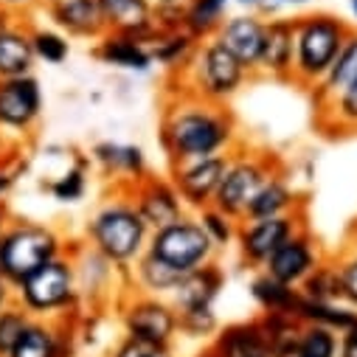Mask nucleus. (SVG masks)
Here are the masks:
<instances>
[{"instance_id": "1", "label": "nucleus", "mask_w": 357, "mask_h": 357, "mask_svg": "<svg viewBox=\"0 0 357 357\" xmlns=\"http://www.w3.org/2000/svg\"><path fill=\"white\" fill-rule=\"evenodd\" d=\"M236 124L222 105H211L195 96H174L160 121V144L172 163H183L208 155H225L234 149Z\"/></svg>"}, {"instance_id": "2", "label": "nucleus", "mask_w": 357, "mask_h": 357, "mask_svg": "<svg viewBox=\"0 0 357 357\" xmlns=\"http://www.w3.org/2000/svg\"><path fill=\"white\" fill-rule=\"evenodd\" d=\"M149 234V225L141 220L138 208L127 195L110 197L87 222V242L105 261L119 267H127L146 253Z\"/></svg>"}, {"instance_id": "3", "label": "nucleus", "mask_w": 357, "mask_h": 357, "mask_svg": "<svg viewBox=\"0 0 357 357\" xmlns=\"http://www.w3.org/2000/svg\"><path fill=\"white\" fill-rule=\"evenodd\" d=\"M248 76L250 73L236 62V56L225 51L214 37H208L197 43L189 65L181 70V93L225 107V102H231L242 91Z\"/></svg>"}, {"instance_id": "4", "label": "nucleus", "mask_w": 357, "mask_h": 357, "mask_svg": "<svg viewBox=\"0 0 357 357\" xmlns=\"http://www.w3.org/2000/svg\"><path fill=\"white\" fill-rule=\"evenodd\" d=\"M349 26L335 15H304L296 17V62H293V82L301 87H315L329 73L332 62L337 59Z\"/></svg>"}, {"instance_id": "5", "label": "nucleus", "mask_w": 357, "mask_h": 357, "mask_svg": "<svg viewBox=\"0 0 357 357\" xmlns=\"http://www.w3.org/2000/svg\"><path fill=\"white\" fill-rule=\"evenodd\" d=\"M65 253V239L43 222L12 220L0 234V276L9 284H20L43 264Z\"/></svg>"}, {"instance_id": "6", "label": "nucleus", "mask_w": 357, "mask_h": 357, "mask_svg": "<svg viewBox=\"0 0 357 357\" xmlns=\"http://www.w3.org/2000/svg\"><path fill=\"white\" fill-rule=\"evenodd\" d=\"M214 250L217 248L206 236L197 214H183L181 220H174V222L152 231L149 245H146V253L152 259L163 261L166 267H172V271L181 273V276L208 264Z\"/></svg>"}, {"instance_id": "7", "label": "nucleus", "mask_w": 357, "mask_h": 357, "mask_svg": "<svg viewBox=\"0 0 357 357\" xmlns=\"http://www.w3.org/2000/svg\"><path fill=\"white\" fill-rule=\"evenodd\" d=\"M276 172H282V166L273 155H267V152H234L231 149L222 183H220L211 206L242 222L245 208L250 206L256 192L271 181Z\"/></svg>"}, {"instance_id": "8", "label": "nucleus", "mask_w": 357, "mask_h": 357, "mask_svg": "<svg viewBox=\"0 0 357 357\" xmlns=\"http://www.w3.org/2000/svg\"><path fill=\"white\" fill-rule=\"evenodd\" d=\"M20 290V301L29 312L45 315L54 310H62L70 304L73 293H76V271L73 261L62 253L54 261L43 264L40 271H34L29 279H23L17 284Z\"/></svg>"}, {"instance_id": "9", "label": "nucleus", "mask_w": 357, "mask_h": 357, "mask_svg": "<svg viewBox=\"0 0 357 357\" xmlns=\"http://www.w3.org/2000/svg\"><path fill=\"white\" fill-rule=\"evenodd\" d=\"M45 110L43 87L37 76H12L0 79V132L3 135H29Z\"/></svg>"}, {"instance_id": "10", "label": "nucleus", "mask_w": 357, "mask_h": 357, "mask_svg": "<svg viewBox=\"0 0 357 357\" xmlns=\"http://www.w3.org/2000/svg\"><path fill=\"white\" fill-rule=\"evenodd\" d=\"M225 166H228V152L172 163V183H174V189L181 195L186 208L200 214L203 208H208L214 203V195L222 183Z\"/></svg>"}, {"instance_id": "11", "label": "nucleus", "mask_w": 357, "mask_h": 357, "mask_svg": "<svg viewBox=\"0 0 357 357\" xmlns=\"http://www.w3.org/2000/svg\"><path fill=\"white\" fill-rule=\"evenodd\" d=\"M298 228H301V217L298 214L267 217V220H242L239 231H236L239 253H242V259L248 264L264 267L267 259H271Z\"/></svg>"}, {"instance_id": "12", "label": "nucleus", "mask_w": 357, "mask_h": 357, "mask_svg": "<svg viewBox=\"0 0 357 357\" xmlns=\"http://www.w3.org/2000/svg\"><path fill=\"white\" fill-rule=\"evenodd\" d=\"M127 197L132 200V206L138 208V214L149 225V231H158L186 214V206H183L181 195H177L172 177L166 181V177L144 174L141 181L127 186Z\"/></svg>"}, {"instance_id": "13", "label": "nucleus", "mask_w": 357, "mask_h": 357, "mask_svg": "<svg viewBox=\"0 0 357 357\" xmlns=\"http://www.w3.org/2000/svg\"><path fill=\"white\" fill-rule=\"evenodd\" d=\"M264 34H267V20L256 12H248V15L225 17L220 23V29L214 31V40L225 51H231L248 73H256L261 48H264Z\"/></svg>"}, {"instance_id": "14", "label": "nucleus", "mask_w": 357, "mask_h": 357, "mask_svg": "<svg viewBox=\"0 0 357 357\" xmlns=\"http://www.w3.org/2000/svg\"><path fill=\"white\" fill-rule=\"evenodd\" d=\"M318 264H321L318 242L304 228H298L271 259H267L264 273H271L273 279H279L290 287H301L304 279L315 271Z\"/></svg>"}, {"instance_id": "15", "label": "nucleus", "mask_w": 357, "mask_h": 357, "mask_svg": "<svg viewBox=\"0 0 357 357\" xmlns=\"http://www.w3.org/2000/svg\"><path fill=\"white\" fill-rule=\"evenodd\" d=\"M48 17L68 40H99L107 34L99 0H45Z\"/></svg>"}, {"instance_id": "16", "label": "nucleus", "mask_w": 357, "mask_h": 357, "mask_svg": "<svg viewBox=\"0 0 357 357\" xmlns=\"http://www.w3.org/2000/svg\"><path fill=\"white\" fill-rule=\"evenodd\" d=\"M105 29L149 43L158 34L155 0H99Z\"/></svg>"}, {"instance_id": "17", "label": "nucleus", "mask_w": 357, "mask_h": 357, "mask_svg": "<svg viewBox=\"0 0 357 357\" xmlns=\"http://www.w3.org/2000/svg\"><path fill=\"white\" fill-rule=\"evenodd\" d=\"M293 62H296V17H271L267 20L259 70L273 79H293Z\"/></svg>"}, {"instance_id": "18", "label": "nucleus", "mask_w": 357, "mask_h": 357, "mask_svg": "<svg viewBox=\"0 0 357 357\" xmlns=\"http://www.w3.org/2000/svg\"><path fill=\"white\" fill-rule=\"evenodd\" d=\"M174 329H177V315L163 301L144 298V301H135L127 312V332L132 340L166 346L169 337L174 335Z\"/></svg>"}, {"instance_id": "19", "label": "nucleus", "mask_w": 357, "mask_h": 357, "mask_svg": "<svg viewBox=\"0 0 357 357\" xmlns=\"http://www.w3.org/2000/svg\"><path fill=\"white\" fill-rule=\"evenodd\" d=\"M222 290V271L208 261L203 267H197V271L181 276V282H177L174 287V304L181 307V312H189V310H206L214 304V298L220 296Z\"/></svg>"}, {"instance_id": "20", "label": "nucleus", "mask_w": 357, "mask_h": 357, "mask_svg": "<svg viewBox=\"0 0 357 357\" xmlns=\"http://www.w3.org/2000/svg\"><path fill=\"white\" fill-rule=\"evenodd\" d=\"M96 56L105 65H110V68L132 70V73H146L155 65L152 62L149 43L135 40V37H127V34H113V31H107L105 37H99Z\"/></svg>"}, {"instance_id": "21", "label": "nucleus", "mask_w": 357, "mask_h": 357, "mask_svg": "<svg viewBox=\"0 0 357 357\" xmlns=\"http://www.w3.org/2000/svg\"><path fill=\"white\" fill-rule=\"evenodd\" d=\"M298 208V195L293 189V183L287 181L284 169L276 172L271 181H267L256 197L250 200V206L245 208V217L242 220H267V217H287V214H296Z\"/></svg>"}, {"instance_id": "22", "label": "nucleus", "mask_w": 357, "mask_h": 357, "mask_svg": "<svg viewBox=\"0 0 357 357\" xmlns=\"http://www.w3.org/2000/svg\"><path fill=\"white\" fill-rule=\"evenodd\" d=\"M93 163H99L107 174L124 177L127 186L146 174V155L135 144H116V141H102L93 146Z\"/></svg>"}, {"instance_id": "23", "label": "nucleus", "mask_w": 357, "mask_h": 357, "mask_svg": "<svg viewBox=\"0 0 357 357\" xmlns=\"http://www.w3.org/2000/svg\"><path fill=\"white\" fill-rule=\"evenodd\" d=\"M34 48H31V31L20 23H6L0 29V79L12 76H29L34 68Z\"/></svg>"}, {"instance_id": "24", "label": "nucleus", "mask_w": 357, "mask_h": 357, "mask_svg": "<svg viewBox=\"0 0 357 357\" xmlns=\"http://www.w3.org/2000/svg\"><path fill=\"white\" fill-rule=\"evenodd\" d=\"M354 79H357V31H349V37H346L337 59L332 62L329 73L321 79V84L312 91L315 93V105L324 107L326 102H332L343 91V87H349Z\"/></svg>"}, {"instance_id": "25", "label": "nucleus", "mask_w": 357, "mask_h": 357, "mask_svg": "<svg viewBox=\"0 0 357 357\" xmlns=\"http://www.w3.org/2000/svg\"><path fill=\"white\" fill-rule=\"evenodd\" d=\"M197 43H200V40H195L186 29H177V31H158V34L149 40L152 62L181 73V70L189 65V59H192Z\"/></svg>"}, {"instance_id": "26", "label": "nucleus", "mask_w": 357, "mask_h": 357, "mask_svg": "<svg viewBox=\"0 0 357 357\" xmlns=\"http://www.w3.org/2000/svg\"><path fill=\"white\" fill-rule=\"evenodd\" d=\"M217 357H271V343L259 324H239L222 332Z\"/></svg>"}, {"instance_id": "27", "label": "nucleus", "mask_w": 357, "mask_h": 357, "mask_svg": "<svg viewBox=\"0 0 357 357\" xmlns=\"http://www.w3.org/2000/svg\"><path fill=\"white\" fill-rule=\"evenodd\" d=\"M318 124L332 132H357V79L332 102L318 107Z\"/></svg>"}, {"instance_id": "28", "label": "nucleus", "mask_w": 357, "mask_h": 357, "mask_svg": "<svg viewBox=\"0 0 357 357\" xmlns=\"http://www.w3.org/2000/svg\"><path fill=\"white\" fill-rule=\"evenodd\" d=\"M231 6V0H189L186 3V20L183 29L195 40H208L225 20V12Z\"/></svg>"}, {"instance_id": "29", "label": "nucleus", "mask_w": 357, "mask_h": 357, "mask_svg": "<svg viewBox=\"0 0 357 357\" xmlns=\"http://www.w3.org/2000/svg\"><path fill=\"white\" fill-rule=\"evenodd\" d=\"M293 315L310 321L312 326H326L332 332H346L357 321V312H351L346 307H335L332 301H312V298H304V296L298 298Z\"/></svg>"}, {"instance_id": "30", "label": "nucleus", "mask_w": 357, "mask_h": 357, "mask_svg": "<svg viewBox=\"0 0 357 357\" xmlns=\"http://www.w3.org/2000/svg\"><path fill=\"white\" fill-rule=\"evenodd\" d=\"M250 293H253V298H256L264 310H271V312H293L296 304H298V298H301L296 287H290V284L273 279L271 273L256 276L253 284H250Z\"/></svg>"}, {"instance_id": "31", "label": "nucleus", "mask_w": 357, "mask_h": 357, "mask_svg": "<svg viewBox=\"0 0 357 357\" xmlns=\"http://www.w3.org/2000/svg\"><path fill=\"white\" fill-rule=\"evenodd\" d=\"M9 357H59V343L56 335L45 324H31L23 329L20 340L15 343Z\"/></svg>"}, {"instance_id": "32", "label": "nucleus", "mask_w": 357, "mask_h": 357, "mask_svg": "<svg viewBox=\"0 0 357 357\" xmlns=\"http://www.w3.org/2000/svg\"><path fill=\"white\" fill-rule=\"evenodd\" d=\"M135 279L152 293H174L177 282H181V273H174L172 267H166L163 261H158L149 253H144L135 261Z\"/></svg>"}, {"instance_id": "33", "label": "nucleus", "mask_w": 357, "mask_h": 357, "mask_svg": "<svg viewBox=\"0 0 357 357\" xmlns=\"http://www.w3.org/2000/svg\"><path fill=\"white\" fill-rule=\"evenodd\" d=\"M34 59L45 65H62L70 56V40L59 29H31Z\"/></svg>"}, {"instance_id": "34", "label": "nucleus", "mask_w": 357, "mask_h": 357, "mask_svg": "<svg viewBox=\"0 0 357 357\" xmlns=\"http://www.w3.org/2000/svg\"><path fill=\"white\" fill-rule=\"evenodd\" d=\"M48 192L56 203H79L87 195V166L84 160H79L76 166L65 169L59 177L48 183Z\"/></svg>"}, {"instance_id": "35", "label": "nucleus", "mask_w": 357, "mask_h": 357, "mask_svg": "<svg viewBox=\"0 0 357 357\" xmlns=\"http://www.w3.org/2000/svg\"><path fill=\"white\" fill-rule=\"evenodd\" d=\"M197 220H200V225H203V231H206V236L211 239V245H214V248H228V245H236L239 220L228 217L225 211H220V208H214V206L203 208V211L197 214Z\"/></svg>"}, {"instance_id": "36", "label": "nucleus", "mask_w": 357, "mask_h": 357, "mask_svg": "<svg viewBox=\"0 0 357 357\" xmlns=\"http://www.w3.org/2000/svg\"><path fill=\"white\" fill-rule=\"evenodd\" d=\"M293 357H337V337L326 326H307L298 335Z\"/></svg>"}, {"instance_id": "37", "label": "nucleus", "mask_w": 357, "mask_h": 357, "mask_svg": "<svg viewBox=\"0 0 357 357\" xmlns=\"http://www.w3.org/2000/svg\"><path fill=\"white\" fill-rule=\"evenodd\" d=\"M304 298H312V301H335L340 298V279H337V267H329V264H318L315 271L304 279Z\"/></svg>"}, {"instance_id": "38", "label": "nucleus", "mask_w": 357, "mask_h": 357, "mask_svg": "<svg viewBox=\"0 0 357 357\" xmlns=\"http://www.w3.org/2000/svg\"><path fill=\"white\" fill-rule=\"evenodd\" d=\"M29 326V315L17 307H6L0 312V357H9L15 343L20 340L23 329Z\"/></svg>"}, {"instance_id": "39", "label": "nucleus", "mask_w": 357, "mask_h": 357, "mask_svg": "<svg viewBox=\"0 0 357 357\" xmlns=\"http://www.w3.org/2000/svg\"><path fill=\"white\" fill-rule=\"evenodd\" d=\"M337 279H340V298L357 307V253H351L337 264Z\"/></svg>"}, {"instance_id": "40", "label": "nucleus", "mask_w": 357, "mask_h": 357, "mask_svg": "<svg viewBox=\"0 0 357 357\" xmlns=\"http://www.w3.org/2000/svg\"><path fill=\"white\" fill-rule=\"evenodd\" d=\"M315 3V0H256V15H261L264 20L267 17H287V12H296V9H304Z\"/></svg>"}, {"instance_id": "41", "label": "nucleus", "mask_w": 357, "mask_h": 357, "mask_svg": "<svg viewBox=\"0 0 357 357\" xmlns=\"http://www.w3.org/2000/svg\"><path fill=\"white\" fill-rule=\"evenodd\" d=\"M181 326L192 335H208L214 326H217V318L211 312V307L206 310H189V312H181Z\"/></svg>"}, {"instance_id": "42", "label": "nucleus", "mask_w": 357, "mask_h": 357, "mask_svg": "<svg viewBox=\"0 0 357 357\" xmlns=\"http://www.w3.org/2000/svg\"><path fill=\"white\" fill-rule=\"evenodd\" d=\"M116 357H172L169 351H166V346H155V343H144V340H127L119 351H116Z\"/></svg>"}, {"instance_id": "43", "label": "nucleus", "mask_w": 357, "mask_h": 357, "mask_svg": "<svg viewBox=\"0 0 357 357\" xmlns=\"http://www.w3.org/2000/svg\"><path fill=\"white\" fill-rule=\"evenodd\" d=\"M20 169H26V163H20V160L12 163V158H0V203H6L9 192L15 189Z\"/></svg>"}, {"instance_id": "44", "label": "nucleus", "mask_w": 357, "mask_h": 357, "mask_svg": "<svg viewBox=\"0 0 357 357\" xmlns=\"http://www.w3.org/2000/svg\"><path fill=\"white\" fill-rule=\"evenodd\" d=\"M340 357H357V321L343 332V340H340Z\"/></svg>"}, {"instance_id": "45", "label": "nucleus", "mask_w": 357, "mask_h": 357, "mask_svg": "<svg viewBox=\"0 0 357 357\" xmlns=\"http://www.w3.org/2000/svg\"><path fill=\"white\" fill-rule=\"evenodd\" d=\"M34 3H37V0H0V9L9 12V15H15V12H23V9L34 6Z\"/></svg>"}, {"instance_id": "46", "label": "nucleus", "mask_w": 357, "mask_h": 357, "mask_svg": "<svg viewBox=\"0 0 357 357\" xmlns=\"http://www.w3.org/2000/svg\"><path fill=\"white\" fill-rule=\"evenodd\" d=\"M9 287H12V284H9L3 276H0V312L9 307Z\"/></svg>"}, {"instance_id": "47", "label": "nucleus", "mask_w": 357, "mask_h": 357, "mask_svg": "<svg viewBox=\"0 0 357 357\" xmlns=\"http://www.w3.org/2000/svg\"><path fill=\"white\" fill-rule=\"evenodd\" d=\"M12 222V214H9V208H6V203H0V234H3V228Z\"/></svg>"}, {"instance_id": "48", "label": "nucleus", "mask_w": 357, "mask_h": 357, "mask_svg": "<svg viewBox=\"0 0 357 357\" xmlns=\"http://www.w3.org/2000/svg\"><path fill=\"white\" fill-rule=\"evenodd\" d=\"M6 146H9V141H6L3 132H0V158H6Z\"/></svg>"}, {"instance_id": "49", "label": "nucleus", "mask_w": 357, "mask_h": 357, "mask_svg": "<svg viewBox=\"0 0 357 357\" xmlns=\"http://www.w3.org/2000/svg\"><path fill=\"white\" fill-rule=\"evenodd\" d=\"M349 12H351V17H354V23H357V0H349Z\"/></svg>"}, {"instance_id": "50", "label": "nucleus", "mask_w": 357, "mask_h": 357, "mask_svg": "<svg viewBox=\"0 0 357 357\" xmlns=\"http://www.w3.org/2000/svg\"><path fill=\"white\" fill-rule=\"evenodd\" d=\"M239 6H256V0H236Z\"/></svg>"}, {"instance_id": "51", "label": "nucleus", "mask_w": 357, "mask_h": 357, "mask_svg": "<svg viewBox=\"0 0 357 357\" xmlns=\"http://www.w3.org/2000/svg\"><path fill=\"white\" fill-rule=\"evenodd\" d=\"M158 3H186V0H158Z\"/></svg>"}, {"instance_id": "52", "label": "nucleus", "mask_w": 357, "mask_h": 357, "mask_svg": "<svg viewBox=\"0 0 357 357\" xmlns=\"http://www.w3.org/2000/svg\"><path fill=\"white\" fill-rule=\"evenodd\" d=\"M354 248H357V225H354ZM357 253V250H354Z\"/></svg>"}, {"instance_id": "53", "label": "nucleus", "mask_w": 357, "mask_h": 357, "mask_svg": "<svg viewBox=\"0 0 357 357\" xmlns=\"http://www.w3.org/2000/svg\"><path fill=\"white\" fill-rule=\"evenodd\" d=\"M206 357H211V354H206Z\"/></svg>"}]
</instances>
